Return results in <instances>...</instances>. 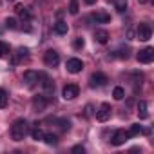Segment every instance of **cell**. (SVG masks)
Wrapping results in <instances>:
<instances>
[{"label":"cell","mask_w":154,"mask_h":154,"mask_svg":"<svg viewBox=\"0 0 154 154\" xmlns=\"http://www.w3.org/2000/svg\"><path fill=\"white\" fill-rule=\"evenodd\" d=\"M27 132H29V125H27L26 120L20 118V120H15L13 122V125H11V138L15 141H22L27 136Z\"/></svg>","instance_id":"obj_1"},{"label":"cell","mask_w":154,"mask_h":154,"mask_svg":"<svg viewBox=\"0 0 154 154\" xmlns=\"http://www.w3.org/2000/svg\"><path fill=\"white\" fill-rule=\"evenodd\" d=\"M107 82H109V78H107L103 72H94V74H91V78H89V85L93 89L94 87H103Z\"/></svg>","instance_id":"obj_2"},{"label":"cell","mask_w":154,"mask_h":154,"mask_svg":"<svg viewBox=\"0 0 154 154\" xmlns=\"http://www.w3.org/2000/svg\"><path fill=\"white\" fill-rule=\"evenodd\" d=\"M78 94H80V87L76 85V84H67V85L63 87V91H62V96H63L65 100H74Z\"/></svg>","instance_id":"obj_3"},{"label":"cell","mask_w":154,"mask_h":154,"mask_svg":"<svg viewBox=\"0 0 154 154\" xmlns=\"http://www.w3.org/2000/svg\"><path fill=\"white\" fill-rule=\"evenodd\" d=\"M136 58H138L140 63H150V62L154 60V49H152V47H145V49L138 51Z\"/></svg>","instance_id":"obj_4"},{"label":"cell","mask_w":154,"mask_h":154,"mask_svg":"<svg viewBox=\"0 0 154 154\" xmlns=\"http://www.w3.org/2000/svg\"><path fill=\"white\" fill-rule=\"evenodd\" d=\"M44 63H45L47 67H54V65H58V63H60V54H58L54 49L45 51V54H44Z\"/></svg>","instance_id":"obj_5"},{"label":"cell","mask_w":154,"mask_h":154,"mask_svg":"<svg viewBox=\"0 0 154 154\" xmlns=\"http://www.w3.org/2000/svg\"><path fill=\"white\" fill-rule=\"evenodd\" d=\"M31 103H33V109H35L36 112H42V111H45L49 100H47V96H44V94H36V96H33Z\"/></svg>","instance_id":"obj_6"},{"label":"cell","mask_w":154,"mask_h":154,"mask_svg":"<svg viewBox=\"0 0 154 154\" xmlns=\"http://www.w3.org/2000/svg\"><path fill=\"white\" fill-rule=\"evenodd\" d=\"M150 36H152L150 26H149V24H140V26H138V31H136V38L141 40V42H147Z\"/></svg>","instance_id":"obj_7"},{"label":"cell","mask_w":154,"mask_h":154,"mask_svg":"<svg viewBox=\"0 0 154 154\" xmlns=\"http://www.w3.org/2000/svg\"><path fill=\"white\" fill-rule=\"evenodd\" d=\"M65 67H67V71H69V72L76 74V72H80V71L84 69V62H82L80 58H69V60H67V63H65Z\"/></svg>","instance_id":"obj_8"},{"label":"cell","mask_w":154,"mask_h":154,"mask_svg":"<svg viewBox=\"0 0 154 154\" xmlns=\"http://www.w3.org/2000/svg\"><path fill=\"white\" fill-rule=\"evenodd\" d=\"M22 80H24V84H26L27 87H33V85L40 80V72H36V71H26L24 76H22Z\"/></svg>","instance_id":"obj_9"},{"label":"cell","mask_w":154,"mask_h":154,"mask_svg":"<svg viewBox=\"0 0 154 154\" xmlns=\"http://www.w3.org/2000/svg\"><path fill=\"white\" fill-rule=\"evenodd\" d=\"M111 111H112V109H111L109 103H102L100 109L96 111V120H98V122H107V120L111 118Z\"/></svg>","instance_id":"obj_10"},{"label":"cell","mask_w":154,"mask_h":154,"mask_svg":"<svg viewBox=\"0 0 154 154\" xmlns=\"http://www.w3.org/2000/svg\"><path fill=\"white\" fill-rule=\"evenodd\" d=\"M125 141H127V132L125 131H116L112 134V138H111V143L112 145H123Z\"/></svg>","instance_id":"obj_11"},{"label":"cell","mask_w":154,"mask_h":154,"mask_svg":"<svg viewBox=\"0 0 154 154\" xmlns=\"http://www.w3.org/2000/svg\"><path fill=\"white\" fill-rule=\"evenodd\" d=\"M109 38H111V36H109V33H107L105 29H96V31H94V40H96L98 44H107Z\"/></svg>","instance_id":"obj_12"},{"label":"cell","mask_w":154,"mask_h":154,"mask_svg":"<svg viewBox=\"0 0 154 154\" xmlns=\"http://www.w3.org/2000/svg\"><path fill=\"white\" fill-rule=\"evenodd\" d=\"M149 103L145 102V100H141L140 103H138V116H140V120H147L149 118Z\"/></svg>","instance_id":"obj_13"},{"label":"cell","mask_w":154,"mask_h":154,"mask_svg":"<svg viewBox=\"0 0 154 154\" xmlns=\"http://www.w3.org/2000/svg\"><path fill=\"white\" fill-rule=\"evenodd\" d=\"M53 31H54L56 35H67V31H69V26H67L63 20H60V22H56V24L53 26Z\"/></svg>","instance_id":"obj_14"},{"label":"cell","mask_w":154,"mask_h":154,"mask_svg":"<svg viewBox=\"0 0 154 154\" xmlns=\"http://www.w3.org/2000/svg\"><path fill=\"white\" fill-rule=\"evenodd\" d=\"M94 20L100 24H107V22H111V15L105 11H98V13H94Z\"/></svg>","instance_id":"obj_15"},{"label":"cell","mask_w":154,"mask_h":154,"mask_svg":"<svg viewBox=\"0 0 154 154\" xmlns=\"http://www.w3.org/2000/svg\"><path fill=\"white\" fill-rule=\"evenodd\" d=\"M15 11H17V15H18V17H22L26 22L31 18V13H29V11H27V8H24V6H17V8H15Z\"/></svg>","instance_id":"obj_16"},{"label":"cell","mask_w":154,"mask_h":154,"mask_svg":"<svg viewBox=\"0 0 154 154\" xmlns=\"http://www.w3.org/2000/svg\"><path fill=\"white\" fill-rule=\"evenodd\" d=\"M141 125L140 123H132L131 125V129L127 131V138H132V136H138V134H141Z\"/></svg>","instance_id":"obj_17"},{"label":"cell","mask_w":154,"mask_h":154,"mask_svg":"<svg viewBox=\"0 0 154 154\" xmlns=\"http://www.w3.org/2000/svg\"><path fill=\"white\" fill-rule=\"evenodd\" d=\"M112 96H114V100H118V102L123 100V98H125V89H123L122 85H116L114 91H112Z\"/></svg>","instance_id":"obj_18"},{"label":"cell","mask_w":154,"mask_h":154,"mask_svg":"<svg viewBox=\"0 0 154 154\" xmlns=\"http://www.w3.org/2000/svg\"><path fill=\"white\" fill-rule=\"evenodd\" d=\"M112 4H114V8H116L118 13H123L127 9V0H112Z\"/></svg>","instance_id":"obj_19"},{"label":"cell","mask_w":154,"mask_h":154,"mask_svg":"<svg viewBox=\"0 0 154 154\" xmlns=\"http://www.w3.org/2000/svg\"><path fill=\"white\" fill-rule=\"evenodd\" d=\"M42 141H45L47 145H56V143H58V136L49 132V134H44V140H42Z\"/></svg>","instance_id":"obj_20"},{"label":"cell","mask_w":154,"mask_h":154,"mask_svg":"<svg viewBox=\"0 0 154 154\" xmlns=\"http://www.w3.org/2000/svg\"><path fill=\"white\" fill-rule=\"evenodd\" d=\"M44 131L40 129V127H35L33 131H31V136H33V140H36V141H40V140H44Z\"/></svg>","instance_id":"obj_21"},{"label":"cell","mask_w":154,"mask_h":154,"mask_svg":"<svg viewBox=\"0 0 154 154\" xmlns=\"http://www.w3.org/2000/svg\"><path fill=\"white\" fill-rule=\"evenodd\" d=\"M78 11H80L78 0H71V2H69V13L71 15H78Z\"/></svg>","instance_id":"obj_22"},{"label":"cell","mask_w":154,"mask_h":154,"mask_svg":"<svg viewBox=\"0 0 154 154\" xmlns=\"http://www.w3.org/2000/svg\"><path fill=\"white\" fill-rule=\"evenodd\" d=\"M6 27H8V29H18V20L13 18V17L8 18V20H6Z\"/></svg>","instance_id":"obj_23"},{"label":"cell","mask_w":154,"mask_h":154,"mask_svg":"<svg viewBox=\"0 0 154 154\" xmlns=\"http://www.w3.org/2000/svg\"><path fill=\"white\" fill-rule=\"evenodd\" d=\"M8 105V93L4 89H0V109Z\"/></svg>","instance_id":"obj_24"},{"label":"cell","mask_w":154,"mask_h":154,"mask_svg":"<svg viewBox=\"0 0 154 154\" xmlns=\"http://www.w3.org/2000/svg\"><path fill=\"white\" fill-rule=\"evenodd\" d=\"M84 45H85L84 38H74V42H72V47H74V49H82Z\"/></svg>","instance_id":"obj_25"},{"label":"cell","mask_w":154,"mask_h":154,"mask_svg":"<svg viewBox=\"0 0 154 154\" xmlns=\"http://www.w3.org/2000/svg\"><path fill=\"white\" fill-rule=\"evenodd\" d=\"M58 123H60V127H62L63 131H69V129H71V122H69V120H65V118L58 120Z\"/></svg>","instance_id":"obj_26"},{"label":"cell","mask_w":154,"mask_h":154,"mask_svg":"<svg viewBox=\"0 0 154 154\" xmlns=\"http://www.w3.org/2000/svg\"><path fill=\"white\" fill-rule=\"evenodd\" d=\"M6 53H9V45L4 44V42H0V58H2Z\"/></svg>","instance_id":"obj_27"},{"label":"cell","mask_w":154,"mask_h":154,"mask_svg":"<svg viewBox=\"0 0 154 154\" xmlns=\"http://www.w3.org/2000/svg\"><path fill=\"white\" fill-rule=\"evenodd\" d=\"M93 105H85V109H84V118H91L93 116Z\"/></svg>","instance_id":"obj_28"},{"label":"cell","mask_w":154,"mask_h":154,"mask_svg":"<svg viewBox=\"0 0 154 154\" xmlns=\"http://www.w3.org/2000/svg\"><path fill=\"white\" fill-rule=\"evenodd\" d=\"M72 152H82V154H84V152H85V149H84L82 145H74V147H72Z\"/></svg>","instance_id":"obj_29"},{"label":"cell","mask_w":154,"mask_h":154,"mask_svg":"<svg viewBox=\"0 0 154 154\" xmlns=\"http://www.w3.org/2000/svg\"><path fill=\"white\" fill-rule=\"evenodd\" d=\"M84 2H85L87 6H93V4H96V0H84Z\"/></svg>","instance_id":"obj_30"},{"label":"cell","mask_w":154,"mask_h":154,"mask_svg":"<svg viewBox=\"0 0 154 154\" xmlns=\"http://www.w3.org/2000/svg\"><path fill=\"white\" fill-rule=\"evenodd\" d=\"M127 38H129V40H134V33H132V31H129V33H127Z\"/></svg>","instance_id":"obj_31"},{"label":"cell","mask_w":154,"mask_h":154,"mask_svg":"<svg viewBox=\"0 0 154 154\" xmlns=\"http://www.w3.org/2000/svg\"><path fill=\"white\" fill-rule=\"evenodd\" d=\"M140 4H147V2H150V0H138Z\"/></svg>","instance_id":"obj_32"},{"label":"cell","mask_w":154,"mask_h":154,"mask_svg":"<svg viewBox=\"0 0 154 154\" xmlns=\"http://www.w3.org/2000/svg\"><path fill=\"white\" fill-rule=\"evenodd\" d=\"M8 2H17V0H8Z\"/></svg>","instance_id":"obj_33"},{"label":"cell","mask_w":154,"mask_h":154,"mask_svg":"<svg viewBox=\"0 0 154 154\" xmlns=\"http://www.w3.org/2000/svg\"><path fill=\"white\" fill-rule=\"evenodd\" d=\"M0 33H2V29H0Z\"/></svg>","instance_id":"obj_34"}]
</instances>
